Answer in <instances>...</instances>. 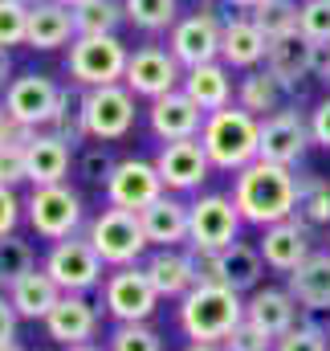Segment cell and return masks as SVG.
Wrapping results in <instances>:
<instances>
[{
  "mask_svg": "<svg viewBox=\"0 0 330 351\" xmlns=\"http://www.w3.org/2000/svg\"><path fill=\"white\" fill-rule=\"evenodd\" d=\"M233 204L241 208V221L257 229L290 221L298 213V168L253 160L233 176Z\"/></svg>",
  "mask_w": 330,
  "mask_h": 351,
  "instance_id": "obj_1",
  "label": "cell"
},
{
  "mask_svg": "<svg viewBox=\"0 0 330 351\" xmlns=\"http://www.w3.org/2000/svg\"><path fill=\"white\" fill-rule=\"evenodd\" d=\"M175 323L192 343H225L237 323H245V294L229 286H192L175 302Z\"/></svg>",
  "mask_w": 330,
  "mask_h": 351,
  "instance_id": "obj_2",
  "label": "cell"
},
{
  "mask_svg": "<svg viewBox=\"0 0 330 351\" xmlns=\"http://www.w3.org/2000/svg\"><path fill=\"white\" fill-rule=\"evenodd\" d=\"M200 143L208 152L212 172L237 176L253 160H261V119H253L237 102L225 110H212L200 127Z\"/></svg>",
  "mask_w": 330,
  "mask_h": 351,
  "instance_id": "obj_3",
  "label": "cell"
},
{
  "mask_svg": "<svg viewBox=\"0 0 330 351\" xmlns=\"http://www.w3.org/2000/svg\"><path fill=\"white\" fill-rule=\"evenodd\" d=\"M86 241L94 245V254L102 258L106 269H118V265H139L151 254V241L143 233V221L139 213H127V208H98L90 221H86Z\"/></svg>",
  "mask_w": 330,
  "mask_h": 351,
  "instance_id": "obj_4",
  "label": "cell"
},
{
  "mask_svg": "<svg viewBox=\"0 0 330 351\" xmlns=\"http://www.w3.org/2000/svg\"><path fill=\"white\" fill-rule=\"evenodd\" d=\"M86 200L78 188L70 184H41L25 196V225L41 237V241H66L78 237L86 229Z\"/></svg>",
  "mask_w": 330,
  "mask_h": 351,
  "instance_id": "obj_5",
  "label": "cell"
},
{
  "mask_svg": "<svg viewBox=\"0 0 330 351\" xmlns=\"http://www.w3.org/2000/svg\"><path fill=\"white\" fill-rule=\"evenodd\" d=\"M160 294L147 282L143 265H118L106 269L102 286H98V306L110 323H151V315L160 311Z\"/></svg>",
  "mask_w": 330,
  "mask_h": 351,
  "instance_id": "obj_6",
  "label": "cell"
},
{
  "mask_svg": "<svg viewBox=\"0 0 330 351\" xmlns=\"http://www.w3.org/2000/svg\"><path fill=\"white\" fill-rule=\"evenodd\" d=\"M127 58L131 49L123 37H74L66 49V78L78 90L114 86L127 74Z\"/></svg>",
  "mask_w": 330,
  "mask_h": 351,
  "instance_id": "obj_7",
  "label": "cell"
},
{
  "mask_svg": "<svg viewBox=\"0 0 330 351\" xmlns=\"http://www.w3.org/2000/svg\"><path fill=\"white\" fill-rule=\"evenodd\" d=\"M241 208L233 192H196L188 200V250H229L241 241Z\"/></svg>",
  "mask_w": 330,
  "mask_h": 351,
  "instance_id": "obj_8",
  "label": "cell"
},
{
  "mask_svg": "<svg viewBox=\"0 0 330 351\" xmlns=\"http://www.w3.org/2000/svg\"><path fill=\"white\" fill-rule=\"evenodd\" d=\"M82 119H86V135L98 143H118L135 131L139 119V98L123 82L114 86H94L82 90Z\"/></svg>",
  "mask_w": 330,
  "mask_h": 351,
  "instance_id": "obj_9",
  "label": "cell"
},
{
  "mask_svg": "<svg viewBox=\"0 0 330 351\" xmlns=\"http://www.w3.org/2000/svg\"><path fill=\"white\" fill-rule=\"evenodd\" d=\"M41 269L53 278V286L62 294H90L106 278V265L94 254V245L86 241V233L66 237V241H53L45 250V258H41Z\"/></svg>",
  "mask_w": 330,
  "mask_h": 351,
  "instance_id": "obj_10",
  "label": "cell"
},
{
  "mask_svg": "<svg viewBox=\"0 0 330 351\" xmlns=\"http://www.w3.org/2000/svg\"><path fill=\"white\" fill-rule=\"evenodd\" d=\"M220 33H225V16L216 8H196L171 25L167 49L175 53V62L183 70L204 66V62H220Z\"/></svg>",
  "mask_w": 330,
  "mask_h": 351,
  "instance_id": "obj_11",
  "label": "cell"
},
{
  "mask_svg": "<svg viewBox=\"0 0 330 351\" xmlns=\"http://www.w3.org/2000/svg\"><path fill=\"white\" fill-rule=\"evenodd\" d=\"M310 147H314V139H310V114L298 110L294 102H285L281 110H273L269 119H261V160L281 164V168H298Z\"/></svg>",
  "mask_w": 330,
  "mask_h": 351,
  "instance_id": "obj_12",
  "label": "cell"
},
{
  "mask_svg": "<svg viewBox=\"0 0 330 351\" xmlns=\"http://www.w3.org/2000/svg\"><path fill=\"white\" fill-rule=\"evenodd\" d=\"M183 82V66L175 62V53L167 45H139L131 49L127 58V74H123V86L131 90L135 98H164L171 90H179Z\"/></svg>",
  "mask_w": 330,
  "mask_h": 351,
  "instance_id": "obj_13",
  "label": "cell"
},
{
  "mask_svg": "<svg viewBox=\"0 0 330 351\" xmlns=\"http://www.w3.org/2000/svg\"><path fill=\"white\" fill-rule=\"evenodd\" d=\"M58 94H62V82L58 78L37 74V70H25V74H16L4 86V110L12 114L16 127L45 131V123H49V114L58 106Z\"/></svg>",
  "mask_w": 330,
  "mask_h": 351,
  "instance_id": "obj_14",
  "label": "cell"
},
{
  "mask_svg": "<svg viewBox=\"0 0 330 351\" xmlns=\"http://www.w3.org/2000/svg\"><path fill=\"white\" fill-rule=\"evenodd\" d=\"M167 188L160 172H155V160H139V156H127L114 164V172L106 180L102 196L110 208H127V213H143L151 200H160Z\"/></svg>",
  "mask_w": 330,
  "mask_h": 351,
  "instance_id": "obj_15",
  "label": "cell"
},
{
  "mask_svg": "<svg viewBox=\"0 0 330 351\" xmlns=\"http://www.w3.org/2000/svg\"><path fill=\"white\" fill-rule=\"evenodd\" d=\"M155 172L164 180L167 192L175 196H196L208 176H212V164H208V152L200 139H175V143H164L155 152Z\"/></svg>",
  "mask_w": 330,
  "mask_h": 351,
  "instance_id": "obj_16",
  "label": "cell"
},
{
  "mask_svg": "<svg viewBox=\"0 0 330 351\" xmlns=\"http://www.w3.org/2000/svg\"><path fill=\"white\" fill-rule=\"evenodd\" d=\"M98 331H102V306L90 302V294H62L58 306L45 315V335L58 348L94 343Z\"/></svg>",
  "mask_w": 330,
  "mask_h": 351,
  "instance_id": "obj_17",
  "label": "cell"
},
{
  "mask_svg": "<svg viewBox=\"0 0 330 351\" xmlns=\"http://www.w3.org/2000/svg\"><path fill=\"white\" fill-rule=\"evenodd\" d=\"M261 258H265V269L273 274H294L298 265L314 254V229L298 217L290 221H277L269 229H261V241H257Z\"/></svg>",
  "mask_w": 330,
  "mask_h": 351,
  "instance_id": "obj_18",
  "label": "cell"
},
{
  "mask_svg": "<svg viewBox=\"0 0 330 351\" xmlns=\"http://www.w3.org/2000/svg\"><path fill=\"white\" fill-rule=\"evenodd\" d=\"M204 110L183 94V90H171L164 98H151L147 102V127L160 143H175V139H200V127H204Z\"/></svg>",
  "mask_w": 330,
  "mask_h": 351,
  "instance_id": "obj_19",
  "label": "cell"
},
{
  "mask_svg": "<svg viewBox=\"0 0 330 351\" xmlns=\"http://www.w3.org/2000/svg\"><path fill=\"white\" fill-rule=\"evenodd\" d=\"M78 37L74 29V8L58 4V0H33L29 4V37L25 45L37 53H53V49H70Z\"/></svg>",
  "mask_w": 330,
  "mask_h": 351,
  "instance_id": "obj_20",
  "label": "cell"
},
{
  "mask_svg": "<svg viewBox=\"0 0 330 351\" xmlns=\"http://www.w3.org/2000/svg\"><path fill=\"white\" fill-rule=\"evenodd\" d=\"M139 265H143L147 282L155 286V294H160L164 302H179V298L196 286V265H192L188 245H175V250H151Z\"/></svg>",
  "mask_w": 330,
  "mask_h": 351,
  "instance_id": "obj_21",
  "label": "cell"
},
{
  "mask_svg": "<svg viewBox=\"0 0 330 351\" xmlns=\"http://www.w3.org/2000/svg\"><path fill=\"white\" fill-rule=\"evenodd\" d=\"M245 319L253 327H261L265 335L277 339L302 319V306H298V298L285 286H257L253 294H245Z\"/></svg>",
  "mask_w": 330,
  "mask_h": 351,
  "instance_id": "obj_22",
  "label": "cell"
},
{
  "mask_svg": "<svg viewBox=\"0 0 330 351\" xmlns=\"http://www.w3.org/2000/svg\"><path fill=\"white\" fill-rule=\"evenodd\" d=\"M143 233L151 241V250H175V245H188V200L175 196V192H164L160 200H151L143 213Z\"/></svg>",
  "mask_w": 330,
  "mask_h": 351,
  "instance_id": "obj_23",
  "label": "cell"
},
{
  "mask_svg": "<svg viewBox=\"0 0 330 351\" xmlns=\"http://www.w3.org/2000/svg\"><path fill=\"white\" fill-rule=\"evenodd\" d=\"M285 290L298 298L302 315H330V250H314L294 274H285Z\"/></svg>",
  "mask_w": 330,
  "mask_h": 351,
  "instance_id": "obj_24",
  "label": "cell"
},
{
  "mask_svg": "<svg viewBox=\"0 0 330 351\" xmlns=\"http://www.w3.org/2000/svg\"><path fill=\"white\" fill-rule=\"evenodd\" d=\"M179 90L204 110V114H212V110H225V106H233V98H237V82H233V70L225 66V62H204V66H192V70H183V82Z\"/></svg>",
  "mask_w": 330,
  "mask_h": 351,
  "instance_id": "obj_25",
  "label": "cell"
},
{
  "mask_svg": "<svg viewBox=\"0 0 330 351\" xmlns=\"http://www.w3.org/2000/svg\"><path fill=\"white\" fill-rule=\"evenodd\" d=\"M265 70L290 90V94H298V86H302L306 78H314V45H310L302 33H290V37H281V41H269V49H265Z\"/></svg>",
  "mask_w": 330,
  "mask_h": 351,
  "instance_id": "obj_26",
  "label": "cell"
},
{
  "mask_svg": "<svg viewBox=\"0 0 330 351\" xmlns=\"http://www.w3.org/2000/svg\"><path fill=\"white\" fill-rule=\"evenodd\" d=\"M25 168H29V184L33 188H41V184H66L70 168H74V147L62 143L49 131H37L25 143Z\"/></svg>",
  "mask_w": 330,
  "mask_h": 351,
  "instance_id": "obj_27",
  "label": "cell"
},
{
  "mask_svg": "<svg viewBox=\"0 0 330 351\" xmlns=\"http://www.w3.org/2000/svg\"><path fill=\"white\" fill-rule=\"evenodd\" d=\"M265 33L253 25V16L237 12V16H225V33H220V62L229 70H257L265 66Z\"/></svg>",
  "mask_w": 330,
  "mask_h": 351,
  "instance_id": "obj_28",
  "label": "cell"
},
{
  "mask_svg": "<svg viewBox=\"0 0 330 351\" xmlns=\"http://www.w3.org/2000/svg\"><path fill=\"white\" fill-rule=\"evenodd\" d=\"M285 98H290V90L281 86L265 66H257V70H245V78H237V106L249 110L253 119H269L273 110H281L285 106Z\"/></svg>",
  "mask_w": 330,
  "mask_h": 351,
  "instance_id": "obj_29",
  "label": "cell"
},
{
  "mask_svg": "<svg viewBox=\"0 0 330 351\" xmlns=\"http://www.w3.org/2000/svg\"><path fill=\"white\" fill-rule=\"evenodd\" d=\"M8 298H12V306H16V315H21V319L45 323V315L58 306L62 290H58V286H53V278L37 265L33 274H25L21 282H12V286H8Z\"/></svg>",
  "mask_w": 330,
  "mask_h": 351,
  "instance_id": "obj_30",
  "label": "cell"
},
{
  "mask_svg": "<svg viewBox=\"0 0 330 351\" xmlns=\"http://www.w3.org/2000/svg\"><path fill=\"white\" fill-rule=\"evenodd\" d=\"M220 262H225V286L237 290V294H253L261 286V274H265V258L257 245L249 241H233L229 250H220Z\"/></svg>",
  "mask_w": 330,
  "mask_h": 351,
  "instance_id": "obj_31",
  "label": "cell"
},
{
  "mask_svg": "<svg viewBox=\"0 0 330 351\" xmlns=\"http://www.w3.org/2000/svg\"><path fill=\"white\" fill-rule=\"evenodd\" d=\"M123 25H127L123 0H86V4L74 8L78 37H118Z\"/></svg>",
  "mask_w": 330,
  "mask_h": 351,
  "instance_id": "obj_32",
  "label": "cell"
},
{
  "mask_svg": "<svg viewBox=\"0 0 330 351\" xmlns=\"http://www.w3.org/2000/svg\"><path fill=\"white\" fill-rule=\"evenodd\" d=\"M45 131H49V135H58V139H62V143H70V147H82L86 139H90V135H86V119H82V90L62 86L58 106H53V114H49Z\"/></svg>",
  "mask_w": 330,
  "mask_h": 351,
  "instance_id": "obj_33",
  "label": "cell"
},
{
  "mask_svg": "<svg viewBox=\"0 0 330 351\" xmlns=\"http://www.w3.org/2000/svg\"><path fill=\"white\" fill-rule=\"evenodd\" d=\"M298 221L310 229H330V180L318 172H298Z\"/></svg>",
  "mask_w": 330,
  "mask_h": 351,
  "instance_id": "obj_34",
  "label": "cell"
},
{
  "mask_svg": "<svg viewBox=\"0 0 330 351\" xmlns=\"http://www.w3.org/2000/svg\"><path fill=\"white\" fill-rule=\"evenodd\" d=\"M123 12H127V25H135L147 37L171 33V25L183 16L179 0H123Z\"/></svg>",
  "mask_w": 330,
  "mask_h": 351,
  "instance_id": "obj_35",
  "label": "cell"
},
{
  "mask_svg": "<svg viewBox=\"0 0 330 351\" xmlns=\"http://www.w3.org/2000/svg\"><path fill=\"white\" fill-rule=\"evenodd\" d=\"M249 16L265 33V41H281V37L298 33V0H261Z\"/></svg>",
  "mask_w": 330,
  "mask_h": 351,
  "instance_id": "obj_36",
  "label": "cell"
},
{
  "mask_svg": "<svg viewBox=\"0 0 330 351\" xmlns=\"http://www.w3.org/2000/svg\"><path fill=\"white\" fill-rule=\"evenodd\" d=\"M37 269V250L33 241H25L21 233L0 237V290H8L12 282H21L25 274Z\"/></svg>",
  "mask_w": 330,
  "mask_h": 351,
  "instance_id": "obj_37",
  "label": "cell"
},
{
  "mask_svg": "<svg viewBox=\"0 0 330 351\" xmlns=\"http://www.w3.org/2000/svg\"><path fill=\"white\" fill-rule=\"evenodd\" d=\"M114 152H110V143H98V139H86L82 147H78V156H74V172L82 184H94V188H106V180L114 172Z\"/></svg>",
  "mask_w": 330,
  "mask_h": 351,
  "instance_id": "obj_38",
  "label": "cell"
},
{
  "mask_svg": "<svg viewBox=\"0 0 330 351\" xmlns=\"http://www.w3.org/2000/svg\"><path fill=\"white\" fill-rule=\"evenodd\" d=\"M106 351H164V335L151 323H114L106 335Z\"/></svg>",
  "mask_w": 330,
  "mask_h": 351,
  "instance_id": "obj_39",
  "label": "cell"
},
{
  "mask_svg": "<svg viewBox=\"0 0 330 351\" xmlns=\"http://www.w3.org/2000/svg\"><path fill=\"white\" fill-rule=\"evenodd\" d=\"M273 351H330V339H327V327L314 323L310 315H302L285 335L273 339Z\"/></svg>",
  "mask_w": 330,
  "mask_h": 351,
  "instance_id": "obj_40",
  "label": "cell"
},
{
  "mask_svg": "<svg viewBox=\"0 0 330 351\" xmlns=\"http://www.w3.org/2000/svg\"><path fill=\"white\" fill-rule=\"evenodd\" d=\"M298 33L310 45H330V0H298Z\"/></svg>",
  "mask_w": 330,
  "mask_h": 351,
  "instance_id": "obj_41",
  "label": "cell"
},
{
  "mask_svg": "<svg viewBox=\"0 0 330 351\" xmlns=\"http://www.w3.org/2000/svg\"><path fill=\"white\" fill-rule=\"evenodd\" d=\"M29 37V4L25 0H0V49H16Z\"/></svg>",
  "mask_w": 330,
  "mask_h": 351,
  "instance_id": "obj_42",
  "label": "cell"
},
{
  "mask_svg": "<svg viewBox=\"0 0 330 351\" xmlns=\"http://www.w3.org/2000/svg\"><path fill=\"white\" fill-rule=\"evenodd\" d=\"M0 184H8V188L29 184V168H25V143H0Z\"/></svg>",
  "mask_w": 330,
  "mask_h": 351,
  "instance_id": "obj_43",
  "label": "cell"
},
{
  "mask_svg": "<svg viewBox=\"0 0 330 351\" xmlns=\"http://www.w3.org/2000/svg\"><path fill=\"white\" fill-rule=\"evenodd\" d=\"M225 351H273V335H265L261 327H253V323H237L233 327V335L220 343Z\"/></svg>",
  "mask_w": 330,
  "mask_h": 351,
  "instance_id": "obj_44",
  "label": "cell"
},
{
  "mask_svg": "<svg viewBox=\"0 0 330 351\" xmlns=\"http://www.w3.org/2000/svg\"><path fill=\"white\" fill-rule=\"evenodd\" d=\"M196 265V286H225V262L220 250H188Z\"/></svg>",
  "mask_w": 330,
  "mask_h": 351,
  "instance_id": "obj_45",
  "label": "cell"
},
{
  "mask_svg": "<svg viewBox=\"0 0 330 351\" xmlns=\"http://www.w3.org/2000/svg\"><path fill=\"white\" fill-rule=\"evenodd\" d=\"M25 221V200L16 196V188L0 184V237L16 233V225Z\"/></svg>",
  "mask_w": 330,
  "mask_h": 351,
  "instance_id": "obj_46",
  "label": "cell"
},
{
  "mask_svg": "<svg viewBox=\"0 0 330 351\" xmlns=\"http://www.w3.org/2000/svg\"><path fill=\"white\" fill-rule=\"evenodd\" d=\"M306 114H310V139H314V147L330 152V94H322Z\"/></svg>",
  "mask_w": 330,
  "mask_h": 351,
  "instance_id": "obj_47",
  "label": "cell"
},
{
  "mask_svg": "<svg viewBox=\"0 0 330 351\" xmlns=\"http://www.w3.org/2000/svg\"><path fill=\"white\" fill-rule=\"evenodd\" d=\"M16 327H21V315H16L8 290H0V348L4 343H16Z\"/></svg>",
  "mask_w": 330,
  "mask_h": 351,
  "instance_id": "obj_48",
  "label": "cell"
},
{
  "mask_svg": "<svg viewBox=\"0 0 330 351\" xmlns=\"http://www.w3.org/2000/svg\"><path fill=\"white\" fill-rule=\"evenodd\" d=\"M314 78L330 86V45H314Z\"/></svg>",
  "mask_w": 330,
  "mask_h": 351,
  "instance_id": "obj_49",
  "label": "cell"
},
{
  "mask_svg": "<svg viewBox=\"0 0 330 351\" xmlns=\"http://www.w3.org/2000/svg\"><path fill=\"white\" fill-rule=\"evenodd\" d=\"M16 78V66H12V49H0V90Z\"/></svg>",
  "mask_w": 330,
  "mask_h": 351,
  "instance_id": "obj_50",
  "label": "cell"
},
{
  "mask_svg": "<svg viewBox=\"0 0 330 351\" xmlns=\"http://www.w3.org/2000/svg\"><path fill=\"white\" fill-rule=\"evenodd\" d=\"M12 135H16V123H12V114L4 110V102H0V143H12Z\"/></svg>",
  "mask_w": 330,
  "mask_h": 351,
  "instance_id": "obj_51",
  "label": "cell"
},
{
  "mask_svg": "<svg viewBox=\"0 0 330 351\" xmlns=\"http://www.w3.org/2000/svg\"><path fill=\"white\" fill-rule=\"evenodd\" d=\"M225 4H229V8H241V12H253V8H257V4H261V0H225Z\"/></svg>",
  "mask_w": 330,
  "mask_h": 351,
  "instance_id": "obj_52",
  "label": "cell"
},
{
  "mask_svg": "<svg viewBox=\"0 0 330 351\" xmlns=\"http://www.w3.org/2000/svg\"><path fill=\"white\" fill-rule=\"evenodd\" d=\"M183 351H225L220 343H188Z\"/></svg>",
  "mask_w": 330,
  "mask_h": 351,
  "instance_id": "obj_53",
  "label": "cell"
},
{
  "mask_svg": "<svg viewBox=\"0 0 330 351\" xmlns=\"http://www.w3.org/2000/svg\"><path fill=\"white\" fill-rule=\"evenodd\" d=\"M66 351H106L102 343H78V348H66Z\"/></svg>",
  "mask_w": 330,
  "mask_h": 351,
  "instance_id": "obj_54",
  "label": "cell"
},
{
  "mask_svg": "<svg viewBox=\"0 0 330 351\" xmlns=\"http://www.w3.org/2000/svg\"><path fill=\"white\" fill-rule=\"evenodd\" d=\"M0 351H29V348H21V343H4Z\"/></svg>",
  "mask_w": 330,
  "mask_h": 351,
  "instance_id": "obj_55",
  "label": "cell"
},
{
  "mask_svg": "<svg viewBox=\"0 0 330 351\" xmlns=\"http://www.w3.org/2000/svg\"><path fill=\"white\" fill-rule=\"evenodd\" d=\"M58 4H66V8H78V4H86V0H58Z\"/></svg>",
  "mask_w": 330,
  "mask_h": 351,
  "instance_id": "obj_56",
  "label": "cell"
},
{
  "mask_svg": "<svg viewBox=\"0 0 330 351\" xmlns=\"http://www.w3.org/2000/svg\"><path fill=\"white\" fill-rule=\"evenodd\" d=\"M327 339H330V323H327Z\"/></svg>",
  "mask_w": 330,
  "mask_h": 351,
  "instance_id": "obj_57",
  "label": "cell"
},
{
  "mask_svg": "<svg viewBox=\"0 0 330 351\" xmlns=\"http://www.w3.org/2000/svg\"><path fill=\"white\" fill-rule=\"evenodd\" d=\"M41 351H53V348H41Z\"/></svg>",
  "mask_w": 330,
  "mask_h": 351,
  "instance_id": "obj_58",
  "label": "cell"
},
{
  "mask_svg": "<svg viewBox=\"0 0 330 351\" xmlns=\"http://www.w3.org/2000/svg\"><path fill=\"white\" fill-rule=\"evenodd\" d=\"M25 4H33V0H25Z\"/></svg>",
  "mask_w": 330,
  "mask_h": 351,
  "instance_id": "obj_59",
  "label": "cell"
},
{
  "mask_svg": "<svg viewBox=\"0 0 330 351\" xmlns=\"http://www.w3.org/2000/svg\"><path fill=\"white\" fill-rule=\"evenodd\" d=\"M327 250H330V245H327Z\"/></svg>",
  "mask_w": 330,
  "mask_h": 351,
  "instance_id": "obj_60",
  "label": "cell"
}]
</instances>
